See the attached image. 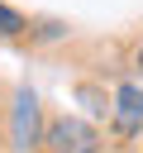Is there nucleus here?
<instances>
[{
  "mask_svg": "<svg viewBox=\"0 0 143 153\" xmlns=\"http://www.w3.org/2000/svg\"><path fill=\"white\" fill-rule=\"evenodd\" d=\"M48 148H52V153H95V148H100V134H95L86 120L62 115V120L48 124Z\"/></svg>",
  "mask_w": 143,
  "mask_h": 153,
  "instance_id": "nucleus-1",
  "label": "nucleus"
},
{
  "mask_svg": "<svg viewBox=\"0 0 143 153\" xmlns=\"http://www.w3.org/2000/svg\"><path fill=\"white\" fill-rule=\"evenodd\" d=\"M14 148L19 153L38 148V96L33 91H19L14 96Z\"/></svg>",
  "mask_w": 143,
  "mask_h": 153,
  "instance_id": "nucleus-2",
  "label": "nucleus"
},
{
  "mask_svg": "<svg viewBox=\"0 0 143 153\" xmlns=\"http://www.w3.org/2000/svg\"><path fill=\"white\" fill-rule=\"evenodd\" d=\"M138 67H143V53H138Z\"/></svg>",
  "mask_w": 143,
  "mask_h": 153,
  "instance_id": "nucleus-5",
  "label": "nucleus"
},
{
  "mask_svg": "<svg viewBox=\"0 0 143 153\" xmlns=\"http://www.w3.org/2000/svg\"><path fill=\"white\" fill-rule=\"evenodd\" d=\"M0 33H5V38H14V33H24V14H14L10 5H0Z\"/></svg>",
  "mask_w": 143,
  "mask_h": 153,
  "instance_id": "nucleus-4",
  "label": "nucleus"
},
{
  "mask_svg": "<svg viewBox=\"0 0 143 153\" xmlns=\"http://www.w3.org/2000/svg\"><path fill=\"white\" fill-rule=\"evenodd\" d=\"M114 100H119L114 105V129L119 134H138V124H143V91L138 86H119Z\"/></svg>",
  "mask_w": 143,
  "mask_h": 153,
  "instance_id": "nucleus-3",
  "label": "nucleus"
}]
</instances>
